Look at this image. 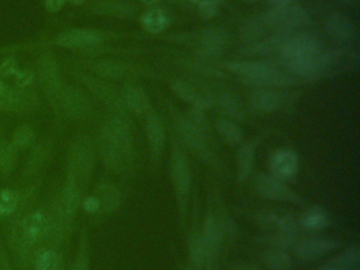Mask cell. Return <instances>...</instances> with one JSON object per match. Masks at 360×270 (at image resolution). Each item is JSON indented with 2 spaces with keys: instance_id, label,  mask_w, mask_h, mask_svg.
Instances as JSON below:
<instances>
[{
  "instance_id": "obj_1",
  "label": "cell",
  "mask_w": 360,
  "mask_h": 270,
  "mask_svg": "<svg viewBox=\"0 0 360 270\" xmlns=\"http://www.w3.org/2000/svg\"><path fill=\"white\" fill-rule=\"evenodd\" d=\"M5 244L18 270H32L31 262L35 250L48 245L50 236L47 202L22 213L8 223Z\"/></svg>"
},
{
  "instance_id": "obj_2",
  "label": "cell",
  "mask_w": 360,
  "mask_h": 270,
  "mask_svg": "<svg viewBox=\"0 0 360 270\" xmlns=\"http://www.w3.org/2000/svg\"><path fill=\"white\" fill-rule=\"evenodd\" d=\"M94 141L107 172L123 174L129 170L134 162V141L127 120L122 114H111L107 117Z\"/></svg>"
},
{
  "instance_id": "obj_3",
  "label": "cell",
  "mask_w": 360,
  "mask_h": 270,
  "mask_svg": "<svg viewBox=\"0 0 360 270\" xmlns=\"http://www.w3.org/2000/svg\"><path fill=\"white\" fill-rule=\"evenodd\" d=\"M96 141L88 134H79L71 141L67 153L65 172L70 173L77 177L84 189L87 191L94 168H96Z\"/></svg>"
},
{
  "instance_id": "obj_4",
  "label": "cell",
  "mask_w": 360,
  "mask_h": 270,
  "mask_svg": "<svg viewBox=\"0 0 360 270\" xmlns=\"http://www.w3.org/2000/svg\"><path fill=\"white\" fill-rule=\"evenodd\" d=\"M41 179L28 181L24 187L0 188V223L7 225L35 206L41 193Z\"/></svg>"
},
{
  "instance_id": "obj_5",
  "label": "cell",
  "mask_w": 360,
  "mask_h": 270,
  "mask_svg": "<svg viewBox=\"0 0 360 270\" xmlns=\"http://www.w3.org/2000/svg\"><path fill=\"white\" fill-rule=\"evenodd\" d=\"M265 27L275 30L278 33L292 34L307 27L309 19L303 8L299 6H276L262 17Z\"/></svg>"
},
{
  "instance_id": "obj_6",
  "label": "cell",
  "mask_w": 360,
  "mask_h": 270,
  "mask_svg": "<svg viewBox=\"0 0 360 270\" xmlns=\"http://www.w3.org/2000/svg\"><path fill=\"white\" fill-rule=\"evenodd\" d=\"M58 113L75 122H84L94 112L91 101L87 95L72 86H65L54 105Z\"/></svg>"
},
{
  "instance_id": "obj_7",
  "label": "cell",
  "mask_w": 360,
  "mask_h": 270,
  "mask_svg": "<svg viewBox=\"0 0 360 270\" xmlns=\"http://www.w3.org/2000/svg\"><path fill=\"white\" fill-rule=\"evenodd\" d=\"M39 107V96L27 88H10L0 97V111L11 114H28Z\"/></svg>"
},
{
  "instance_id": "obj_8",
  "label": "cell",
  "mask_w": 360,
  "mask_h": 270,
  "mask_svg": "<svg viewBox=\"0 0 360 270\" xmlns=\"http://www.w3.org/2000/svg\"><path fill=\"white\" fill-rule=\"evenodd\" d=\"M53 139L45 137L37 141L29 152L24 166H22L20 177L26 181L39 179V175L45 169L46 165L51 158L53 152Z\"/></svg>"
},
{
  "instance_id": "obj_9",
  "label": "cell",
  "mask_w": 360,
  "mask_h": 270,
  "mask_svg": "<svg viewBox=\"0 0 360 270\" xmlns=\"http://www.w3.org/2000/svg\"><path fill=\"white\" fill-rule=\"evenodd\" d=\"M92 193L100 204L101 219L115 214L124 202V193L120 186L106 177L96 181Z\"/></svg>"
},
{
  "instance_id": "obj_10",
  "label": "cell",
  "mask_w": 360,
  "mask_h": 270,
  "mask_svg": "<svg viewBox=\"0 0 360 270\" xmlns=\"http://www.w3.org/2000/svg\"><path fill=\"white\" fill-rule=\"evenodd\" d=\"M39 79L49 101L53 105H56L65 86L60 77L58 63L50 55L41 59L39 65Z\"/></svg>"
},
{
  "instance_id": "obj_11",
  "label": "cell",
  "mask_w": 360,
  "mask_h": 270,
  "mask_svg": "<svg viewBox=\"0 0 360 270\" xmlns=\"http://www.w3.org/2000/svg\"><path fill=\"white\" fill-rule=\"evenodd\" d=\"M285 63L309 58L319 53V44L315 38L309 35H290L284 42L281 51Z\"/></svg>"
},
{
  "instance_id": "obj_12",
  "label": "cell",
  "mask_w": 360,
  "mask_h": 270,
  "mask_svg": "<svg viewBox=\"0 0 360 270\" xmlns=\"http://www.w3.org/2000/svg\"><path fill=\"white\" fill-rule=\"evenodd\" d=\"M105 40V34L98 30L75 29L64 32L56 42L65 48L91 49Z\"/></svg>"
},
{
  "instance_id": "obj_13",
  "label": "cell",
  "mask_w": 360,
  "mask_h": 270,
  "mask_svg": "<svg viewBox=\"0 0 360 270\" xmlns=\"http://www.w3.org/2000/svg\"><path fill=\"white\" fill-rule=\"evenodd\" d=\"M256 188L261 195L269 200L278 202H297L300 200L292 190L275 176L260 175L257 177Z\"/></svg>"
},
{
  "instance_id": "obj_14",
  "label": "cell",
  "mask_w": 360,
  "mask_h": 270,
  "mask_svg": "<svg viewBox=\"0 0 360 270\" xmlns=\"http://www.w3.org/2000/svg\"><path fill=\"white\" fill-rule=\"evenodd\" d=\"M227 69L241 76L248 84L259 86L269 74L276 71V67L264 61H239L227 65Z\"/></svg>"
},
{
  "instance_id": "obj_15",
  "label": "cell",
  "mask_w": 360,
  "mask_h": 270,
  "mask_svg": "<svg viewBox=\"0 0 360 270\" xmlns=\"http://www.w3.org/2000/svg\"><path fill=\"white\" fill-rule=\"evenodd\" d=\"M79 82L87 88V90L96 97L98 101L104 103L105 105L112 110V114H121V101L117 98L115 93L112 89L105 84L102 79L96 76L89 75V74H79Z\"/></svg>"
},
{
  "instance_id": "obj_16",
  "label": "cell",
  "mask_w": 360,
  "mask_h": 270,
  "mask_svg": "<svg viewBox=\"0 0 360 270\" xmlns=\"http://www.w3.org/2000/svg\"><path fill=\"white\" fill-rule=\"evenodd\" d=\"M172 174L179 200L183 206L186 202L187 195H188L191 174H189L186 158L179 149L172 152Z\"/></svg>"
},
{
  "instance_id": "obj_17",
  "label": "cell",
  "mask_w": 360,
  "mask_h": 270,
  "mask_svg": "<svg viewBox=\"0 0 360 270\" xmlns=\"http://www.w3.org/2000/svg\"><path fill=\"white\" fill-rule=\"evenodd\" d=\"M32 270H66L64 250L44 245L35 250L31 262Z\"/></svg>"
},
{
  "instance_id": "obj_18",
  "label": "cell",
  "mask_w": 360,
  "mask_h": 270,
  "mask_svg": "<svg viewBox=\"0 0 360 270\" xmlns=\"http://www.w3.org/2000/svg\"><path fill=\"white\" fill-rule=\"evenodd\" d=\"M338 243L330 238H309L297 245V255L305 261H314L328 255L338 247Z\"/></svg>"
},
{
  "instance_id": "obj_19",
  "label": "cell",
  "mask_w": 360,
  "mask_h": 270,
  "mask_svg": "<svg viewBox=\"0 0 360 270\" xmlns=\"http://www.w3.org/2000/svg\"><path fill=\"white\" fill-rule=\"evenodd\" d=\"M66 270H92L91 243L89 231L86 226L79 230V243H77L75 255Z\"/></svg>"
},
{
  "instance_id": "obj_20",
  "label": "cell",
  "mask_w": 360,
  "mask_h": 270,
  "mask_svg": "<svg viewBox=\"0 0 360 270\" xmlns=\"http://www.w3.org/2000/svg\"><path fill=\"white\" fill-rule=\"evenodd\" d=\"M200 238H201L204 252H205L206 263H207V262L212 261L216 253L218 252L221 240H222V230H221L220 224L214 217H210L206 219L203 233L200 236Z\"/></svg>"
},
{
  "instance_id": "obj_21",
  "label": "cell",
  "mask_w": 360,
  "mask_h": 270,
  "mask_svg": "<svg viewBox=\"0 0 360 270\" xmlns=\"http://www.w3.org/2000/svg\"><path fill=\"white\" fill-rule=\"evenodd\" d=\"M271 169L277 179H290L296 174L298 158L294 152L288 150L276 152L271 158Z\"/></svg>"
},
{
  "instance_id": "obj_22",
  "label": "cell",
  "mask_w": 360,
  "mask_h": 270,
  "mask_svg": "<svg viewBox=\"0 0 360 270\" xmlns=\"http://www.w3.org/2000/svg\"><path fill=\"white\" fill-rule=\"evenodd\" d=\"M86 65L96 77L119 79L127 74V67L125 65L109 59H94L87 61Z\"/></svg>"
},
{
  "instance_id": "obj_23",
  "label": "cell",
  "mask_w": 360,
  "mask_h": 270,
  "mask_svg": "<svg viewBox=\"0 0 360 270\" xmlns=\"http://www.w3.org/2000/svg\"><path fill=\"white\" fill-rule=\"evenodd\" d=\"M328 34L339 41H352L358 36L357 27L349 19L340 15H334L326 22Z\"/></svg>"
},
{
  "instance_id": "obj_24",
  "label": "cell",
  "mask_w": 360,
  "mask_h": 270,
  "mask_svg": "<svg viewBox=\"0 0 360 270\" xmlns=\"http://www.w3.org/2000/svg\"><path fill=\"white\" fill-rule=\"evenodd\" d=\"M250 101L257 111L262 112V113H271L281 107L284 98L280 93L260 90L256 91L250 95Z\"/></svg>"
},
{
  "instance_id": "obj_25",
  "label": "cell",
  "mask_w": 360,
  "mask_h": 270,
  "mask_svg": "<svg viewBox=\"0 0 360 270\" xmlns=\"http://www.w3.org/2000/svg\"><path fill=\"white\" fill-rule=\"evenodd\" d=\"M91 8L96 14L115 17H130L134 12V6L127 0H98Z\"/></svg>"
},
{
  "instance_id": "obj_26",
  "label": "cell",
  "mask_w": 360,
  "mask_h": 270,
  "mask_svg": "<svg viewBox=\"0 0 360 270\" xmlns=\"http://www.w3.org/2000/svg\"><path fill=\"white\" fill-rule=\"evenodd\" d=\"M146 131L151 151L155 158H159L163 150L165 133H164L163 124L157 114L147 113Z\"/></svg>"
},
{
  "instance_id": "obj_27",
  "label": "cell",
  "mask_w": 360,
  "mask_h": 270,
  "mask_svg": "<svg viewBox=\"0 0 360 270\" xmlns=\"http://www.w3.org/2000/svg\"><path fill=\"white\" fill-rule=\"evenodd\" d=\"M18 152L11 141L0 137V177L8 179L18 166Z\"/></svg>"
},
{
  "instance_id": "obj_28",
  "label": "cell",
  "mask_w": 360,
  "mask_h": 270,
  "mask_svg": "<svg viewBox=\"0 0 360 270\" xmlns=\"http://www.w3.org/2000/svg\"><path fill=\"white\" fill-rule=\"evenodd\" d=\"M123 103L136 115L148 113L149 101L146 93L139 86H128L123 94Z\"/></svg>"
},
{
  "instance_id": "obj_29",
  "label": "cell",
  "mask_w": 360,
  "mask_h": 270,
  "mask_svg": "<svg viewBox=\"0 0 360 270\" xmlns=\"http://www.w3.org/2000/svg\"><path fill=\"white\" fill-rule=\"evenodd\" d=\"M259 225L264 229L280 230L282 233L294 236L297 230V225L294 219L290 217H280L273 213H264L257 217Z\"/></svg>"
},
{
  "instance_id": "obj_30",
  "label": "cell",
  "mask_w": 360,
  "mask_h": 270,
  "mask_svg": "<svg viewBox=\"0 0 360 270\" xmlns=\"http://www.w3.org/2000/svg\"><path fill=\"white\" fill-rule=\"evenodd\" d=\"M359 249L357 246L349 248L342 255L326 264L319 270H356L359 266Z\"/></svg>"
},
{
  "instance_id": "obj_31",
  "label": "cell",
  "mask_w": 360,
  "mask_h": 270,
  "mask_svg": "<svg viewBox=\"0 0 360 270\" xmlns=\"http://www.w3.org/2000/svg\"><path fill=\"white\" fill-rule=\"evenodd\" d=\"M37 131L31 124H25L18 127L12 134L11 143L18 153L30 150L37 143Z\"/></svg>"
},
{
  "instance_id": "obj_32",
  "label": "cell",
  "mask_w": 360,
  "mask_h": 270,
  "mask_svg": "<svg viewBox=\"0 0 360 270\" xmlns=\"http://www.w3.org/2000/svg\"><path fill=\"white\" fill-rule=\"evenodd\" d=\"M226 44V35L219 30H210L202 36L201 46L207 55H218Z\"/></svg>"
},
{
  "instance_id": "obj_33",
  "label": "cell",
  "mask_w": 360,
  "mask_h": 270,
  "mask_svg": "<svg viewBox=\"0 0 360 270\" xmlns=\"http://www.w3.org/2000/svg\"><path fill=\"white\" fill-rule=\"evenodd\" d=\"M254 145L246 143L240 150L238 155V174L240 181H244L252 171V162H254Z\"/></svg>"
},
{
  "instance_id": "obj_34",
  "label": "cell",
  "mask_w": 360,
  "mask_h": 270,
  "mask_svg": "<svg viewBox=\"0 0 360 270\" xmlns=\"http://www.w3.org/2000/svg\"><path fill=\"white\" fill-rule=\"evenodd\" d=\"M328 223V214L319 208H313L307 211L301 219V224L307 230L322 229Z\"/></svg>"
},
{
  "instance_id": "obj_35",
  "label": "cell",
  "mask_w": 360,
  "mask_h": 270,
  "mask_svg": "<svg viewBox=\"0 0 360 270\" xmlns=\"http://www.w3.org/2000/svg\"><path fill=\"white\" fill-rule=\"evenodd\" d=\"M264 262L273 270H286L290 266V257L282 249L274 248L264 255Z\"/></svg>"
},
{
  "instance_id": "obj_36",
  "label": "cell",
  "mask_w": 360,
  "mask_h": 270,
  "mask_svg": "<svg viewBox=\"0 0 360 270\" xmlns=\"http://www.w3.org/2000/svg\"><path fill=\"white\" fill-rule=\"evenodd\" d=\"M217 130L223 141L229 145H236L241 139V131L233 122L227 120H220L217 122Z\"/></svg>"
},
{
  "instance_id": "obj_37",
  "label": "cell",
  "mask_w": 360,
  "mask_h": 270,
  "mask_svg": "<svg viewBox=\"0 0 360 270\" xmlns=\"http://www.w3.org/2000/svg\"><path fill=\"white\" fill-rule=\"evenodd\" d=\"M143 22H144L145 27L148 31L157 33V32L161 31L167 25V17L161 10L153 8V10L148 11L145 14Z\"/></svg>"
},
{
  "instance_id": "obj_38",
  "label": "cell",
  "mask_w": 360,
  "mask_h": 270,
  "mask_svg": "<svg viewBox=\"0 0 360 270\" xmlns=\"http://www.w3.org/2000/svg\"><path fill=\"white\" fill-rule=\"evenodd\" d=\"M174 89L182 98H184L185 101H188V103H193V105H199V107H201V105L205 103V101L200 96L199 93L195 92L191 86L185 84V82H174Z\"/></svg>"
},
{
  "instance_id": "obj_39",
  "label": "cell",
  "mask_w": 360,
  "mask_h": 270,
  "mask_svg": "<svg viewBox=\"0 0 360 270\" xmlns=\"http://www.w3.org/2000/svg\"><path fill=\"white\" fill-rule=\"evenodd\" d=\"M81 209L84 212L87 213L90 217L96 219H101V208L98 200H96L94 194L86 193L84 195L83 200H82Z\"/></svg>"
},
{
  "instance_id": "obj_40",
  "label": "cell",
  "mask_w": 360,
  "mask_h": 270,
  "mask_svg": "<svg viewBox=\"0 0 360 270\" xmlns=\"http://www.w3.org/2000/svg\"><path fill=\"white\" fill-rule=\"evenodd\" d=\"M191 255L193 264L198 267H202L206 263L205 252H204L203 245H202L200 236H195L191 240Z\"/></svg>"
},
{
  "instance_id": "obj_41",
  "label": "cell",
  "mask_w": 360,
  "mask_h": 270,
  "mask_svg": "<svg viewBox=\"0 0 360 270\" xmlns=\"http://www.w3.org/2000/svg\"><path fill=\"white\" fill-rule=\"evenodd\" d=\"M0 270H18L1 238H0Z\"/></svg>"
},
{
  "instance_id": "obj_42",
  "label": "cell",
  "mask_w": 360,
  "mask_h": 270,
  "mask_svg": "<svg viewBox=\"0 0 360 270\" xmlns=\"http://www.w3.org/2000/svg\"><path fill=\"white\" fill-rule=\"evenodd\" d=\"M223 110L226 112L229 115L235 118H239L241 116V109H240L239 103L233 98V97L225 96L221 101Z\"/></svg>"
},
{
  "instance_id": "obj_43",
  "label": "cell",
  "mask_w": 360,
  "mask_h": 270,
  "mask_svg": "<svg viewBox=\"0 0 360 270\" xmlns=\"http://www.w3.org/2000/svg\"><path fill=\"white\" fill-rule=\"evenodd\" d=\"M33 73L29 70H20L15 75L16 86L18 88H27V86L33 82Z\"/></svg>"
},
{
  "instance_id": "obj_44",
  "label": "cell",
  "mask_w": 360,
  "mask_h": 270,
  "mask_svg": "<svg viewBox=\"0 0 360 270\" xmlns=\"http://www.w3.org/2000/svg\"><path fill=\"white\" fill-rule=\"evenodd\" d=\"M18 71L20 69H18V63L14 59H7L0 65V75L6 76V77L15 76Z\"/></svg>"
},
{
  "instance_id": "obj_45",
  "label": "cell",
  "mask_w": 360,
  "mask_h": 270,
  "mask_svg": "<svg viewBox=\"0 0 360 270\" xmlns=\"http://www.w3.org/2000/svg\"><path fill=\"white\" fill-rule=\"evenodd\" d=\"M217 8H218V4H217L216 0H203L200 2V10L205 16H212L216 13Z\"/></svg>"
},
{
  "instance_id": "obj_46",
  "label": "cell",
  "mask_w": 360,
  "mask_h": 270,
  "mask_svg": "<svg viewBox=\"0 0 360 270\" xmlns=\"http://www.w3.org/2000/svg\"><path fill=\"white\" fill-rule=\"evenodd\" d=\"M66 0H45V6L50 12H58L62 10Z\"/></svg>"
},
{
  "instance_id": "obj_47",
  "label": "cell",
  "mask_w": 360,
  "mask_h": 270,
  "mask_svg": "<svg viewBox=\"0 0 360 270\" xmlns=\"http://www.w3.org/2000/svg\"><path fill=\"white\" fill-rule=\"evenodd\" d=\"M8 89H9V86H7V84H6L1 78H0V97L3 96V95L7 92Z\"/></svg>"
},
{
  "instance_id": "obj_48",
  "label": "cell",
  "mask_w": 360,
  "mask_h": 270,
  "mask_svg": "<svg viewBox=\"0 0 360 270\" xmlns=\"http://www.w3.org/2000/svg\"><path fill=\"white\" fill-rule=\"evenodd\" d=\"M69 1H70L71 4H84V2L86 1V0H69Z\"/></svg>"
},
{
  "instance_id": "obj_49",
  "label": "cell",
  "mask_w": 360,
  "mask_h": 270,
  "mask_svg": "<svg viewBox=\"0 0 360 270\" xmlns=\"http://www.w3.org/2000/svg\"><path fill=\"white\" fill-rule=\"evenodd\" d=\"M143 1L148 2V4H151V2L157 1V0H143Z\"/></svg>"
},
{
  "instance_id": "obj_50",
  "label": "cell",
  "mask_w": 360,
  "mask_h": 270,
  "mask_svg": "<svg viewBox=\"0 0 360 270\" xmlns=\"http://www.w3.org/2000/svg\"><path fill=\"white\" fill-rule=\"evenodd\" d=\"M191 1L202 2V1H203V0H191Z\"/></svg>"
},
{
  "instance_id": "obj_51",
  "label": "cell",
  "mask_w": 360,
  "mask_h": 270,
  "mask_svg": "<svg viewBox=\"0 0 360 270\" xmlns=\"http://www.w3.org/2000/svg\"><path fill=\"white\" fill-rule=\"evenodd\" d=\"M184 270H191V269H189V268H185Z\"/></svg>"
},
{
  "instance_id": "obj_52",
  "label": "cell",
  "mask_w": 360,
  "mask_h": 270,
  "mask_svg": "<svg viewBox=\"0 0 360 270\" xmlns=\"http://www.w3.org/2000/svg\"><path fill=\"white\" fill-rule=\"evenodd\" d=\"M356 270H359V269H356Z\"/></svg>"
}]
</instances>
